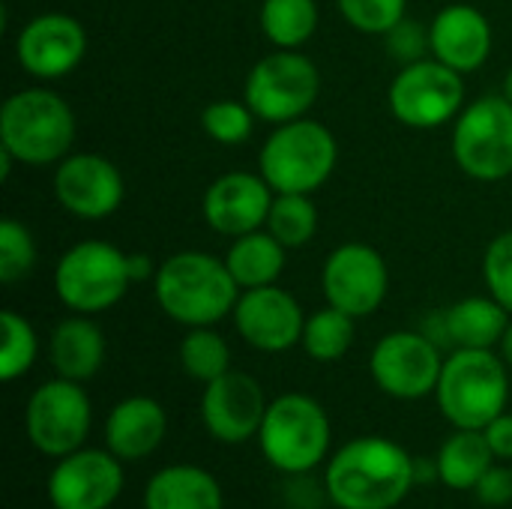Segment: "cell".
<instances>
[{
	"mask_svg": "<svg viewBox=\"0 0 512 509\" xmlns=\"http://www.w3.org/2000/svg\"><path fill=\"white\" fill-rule=\"evenodd\" d=\"M414 486V456L381 435L342 444L324 471V495L339 509H396Z\"/></svg>",
	"mask_w": 512,
	"mask_h": 509,
	"instance_id": "1",
	"label": "cell"
},
{
	"mask_svg": "<svg viewBox=\"0 0 512 509\" xmlns=\"http://www.w3.org/2000/svg\"><path fill=\"white\" fill-rule=\"evenodd\" d=\"M153 297L159 309L186 330L216 327L234 312L240 285L225 258L210 252H174L156 267Z\"/></svg>",
	"mask_w": 512,
	"mask_h": 509,
	"instance_id": "2",
	"label": "cell"
},
{
	"mask_svg": "<svg viewBox=\"0 0 512 509\" xmlns=\"http://www.w3.org/2000/svg\"><path fill=\"white\" fill-rule=\"evenodd\" d=\"M75 111L51 87H24L0 105V147H6L18 165L45 168L72 153Z\"/></svg>",
	"mask_w": 512,
	"mask_h": 509,
	"instance_id": "3",
	"label": "cell"
},
{
	"mask_svg": "<svg viewBox=\"0 0 512 509\" xmlns=\"http://www.w3.org/2000/svg\"><path fill=\"white\" fill-rule=\"evenodd\" d=\"M435 399L453 429H486L510 402L504 357L495 348H453L444 357Z\"/></svg>",
	"mask_w": 512,
	"mask_h": 509,
	"instance_id": "4",
	"label": "cell"
},
{
	"mask_svg": "<svg viewBox=\"0 0 512 509\" xmlns=\"http://www.w3.org/2000/svg\"><path fill=\"white\" fill-rule=\"evenodd\" d=\"M333 441V426L324 405L306 393H282L270 399L258 429V447L270 468L303 477L315 471Z\"/></svg>",
	"mask_w": 512,
	"mask_h": 509,
	"instance_id": "5",
	"label": "cell"
},
{
	"mask_svg": "<svg viewBox=\"0 0 512 509\" xmlns=\"http://www.w3.org/2000/svg\"><path fill=\"white\" fill-rule=\"evenodd\" d=\"M336 165V135L312 117L273 126L258 153V171L273 192L312 195L333 177Z\"/></svg>",
	"mask_w": 512,
	"mask_h": 509,
	"instance_id": "6",
	"label": "cell"
},
{
	"mask_svg": "<svg viewBox=\"0 0 512 509\" xmlns=\"http://www.w3.org/2000/svg\"><path fill=\"white\" fill-rule=\"evenodd\" d=\"M129 285V252L108 240H81L69 246L54 267V294L75 315L114 309Z\"/></svg>",
	"mask_w": 512,
	"mask_h": 509,
	"instance_id": "7",
	"label": "cell"
},
{
	"mask_svg": "<svg viewBox=\"0 0 512 509\" xmlns=\"http://www.w3.org/2000/svg\"><path fill=\"white\" fill-rule=\"evenodd\" d=\"M321 93V72L300 48H276L264 54L246 75L243 99L258 120L282 126L312 111Z\"/></svg>",
	"mask_w": 512,
	"mask_h": 509,
	"instance_id": "8",
	"label": "cell"
},
{
	"mask_svg": "<svg viewBox=\"0 0 512 509\" xmlns=\"http://www.w3.org/2000/svg\"><path fill=\"white\" fill-rule=\"evenodd\" d=\"M453 159L480 183L512 177V102L504 93H489L462 108L453 120Z\"/></svg>",
	"mask_w": 512,
	"mask_h": 509,
	"instance_id": "9",
	"label": "cell"
},
{
	"mask_svg": "<svg viewBox=\"0 0 512 509\" xmlns=\"http://www.w3.org/2000/svg\"><path fill=\"white\" fill-rule=\"evenodd\" d=\"M390 114L408 129H441L453 123L465 108L462 72L435 57L405 63L387 90Z\"/></svg>",
	"mask_w": 512,
	"mask_h": 509,
	"instance_id": "10",
	"label": "cell"
},
{
	"mask_svg": "<svg viewBox=\"0 0 512 509\" xmlns=\"http://www.w3.org/2000/svg\"><path fill=\"white\" fill-rule=\"evenodd\" d=\"M93 426V405L78 381L51 378L39 384L24 408V432L36 453L63 459L84 447Z\"/></svg>",
	"mask_w": 512,
	"mask_h": 509,
	"instance_id": "11",
	"label": "cell"
},
{
	"mask_svg": "<svg viewBox=\"0 0 512 509\" xmlns=\"http://www.w3.org/2000/svg\"><path fill=\"white\" fill-rule=\"evenodd\" d=\"M444 369L441 348L420 330H393L375 342L369 375L381 393L402 402L426 399L438 390Z\"/></svg>",
	"mask_w": 512,
	"mask_h": 509,
	"instance_id": "12",
	"label": "cell"
},
{
	"mask_svg": "<svg viewBox=\"0 0 512 509\" xmlns=\"http://www.w3.org/2000/svg\"><path fill=\"white\" fill-rule=\"evenodd\" d=\"M324 300L354 318L375 315L390 291V267L384 255L369 243L336 246L321 267Z\"/></svg>",
	"mask_w": 512,
	"mask_h": 509,
	"instance_id": "13",
	"label": "cell"
},
{
	"mask_svg": "<svg viewBox=\"0 0 512 509\" xmlns=\"http://www.w3.org/2000/svg\"><path fill=\"white\" fill-rule=\"evenodd\" d=\"M87 54V30L66 12L33 15L15 36V60L36 81L72 75Z\"/></svg>",
	"mask_w": 512,
	"mask_h": 509,
	"instance_id": "14",
	"label": "cell"
},
{
	"mask_svg": "<svg viewBox=\"0 0 512 509\" xmlns=\"http://www.w3.org/2000/svg\"><path fill=\"white\" fill-rule=\"evenodd\" d=\"M123 195L120 168L99 153H69L54 168V198L75 219L102 222L120 210Z\"/></svg>",
	"mask_w": 512,
	"mask_h": 509,
	"instance_id": "15",
	"label": "cell"
},
{
	"mask_svg": "<svg viewBox=\"0 0 512 509\" xmlns=\"http://www.w3.org/2000/svg\"><path fill=\"white\" fill-rule=\"evenodd\" d=\"M123 462L105 447H81L48 474V501L54 509H108L123 495Z\"/></svg>",
	"mask_w": 512,
	"mask_h": 509,
	"instance_id": "16",
	"label": "cell"
},
{
	"mask_svg": "<svg viewBox=\"0 0 512 509\" xmlns=\"http://www.w3.org/2000/svg\"><path fill=\"white\" fill-rule=\"evenodd\" d=\"M234 330L240 339L264 354H282L300 345L306 312L297 303V297L279 285L249 288L240 291V300L231 312Z\"/></svg>",
	"mask_w": 512,
	"mask_h": 509,
	"instance_id": "17",
	"label": "cell"
},
{
	"mask_svg": "<svg viewBox=\"0 0 512 509\" xmlns=\"http://www.w3.org/2000/svg\"><path fill=\"white\" fill-rule=\"evenodd\" d=\"M264 387L246 372H225L222 378L204 384L201 396V423L207 435L219 444H246L258 438V429L267 414Z\"/></svg>",
	"mask_w": 512,
	"mask_h": 509,
	"instance_id": "18",
	"label": "cell"
},
{
	"mask_svg": "<svg viewBox=\"0 0 512 509\" xmlns=\"http://www.w3.org/2000/svg\"><path fill=\"white\" fill-rule=\"evenodd\" d=\"M273 195L261 171H228L207 186L201 213L210 231L234 240L267 225Z\"/></svg>",
	"mask_w": 512,
	"mask_h": 509,
	"instance_id": "19",
	"label": "cell"
},
{
	"mask_svg": "<svg viewBox=\"0 0 512 509\" xmlns=\"http://www.w3.org/2000/svg\"><path fill=\"white\" fill-rule=\"evenodd\" d=\"M432 57L447 63L450 69L468 75L486 66L495 48L492 21L471 3H450L438 9L429 24Z\"/></svg>",
	"mask_w": 512,
	"mask_h": 509,
	"instance_id": "20",
	"label": "cell"
},
{
	"mask_svg": "<svg viewBox=\"0 0 512 509\" xmlns=\"http://www.w3.org/2000/svg\"><path fill=\"white\" fill-rule=\"evenodd\" d=\"M105 447L120 462H141L153 456L168 435V414L153 396H126L105 417Z\"/></svg>",
	"mask_w": 512,
	"mask_h": 509,
	"instance_id": "21",
	"label": "cell"
},
{
	"mask_svg": "<svg viewBox=\"0 0 512 509\" xmlns=\"http://www.w3.org/2000/svg\"><path fill=\"white\" fill-rule=\"evenodd\" d=\"M105 333L90 315H69L57 321L48 339V360L66 381L87 384L105 363Z\"/></svg>",
	"mask_w": 512,
	"mask_h": 509,
	"instance_id": "22",
	"label": "cell"
},
{
	"mask_svg": "<svg viewBox=\"0 0 512 509\" xmlns=\"http://www.w3.org/2000/svg\"><path fill=\"white\" fill-rule=\"evenodd\" d=\"M144 509H225V495L207 468L168 465L147 480Z\"/></svg>",
	"mask_w": 512,
	"mask_h": 509,
	"instance_id": "23",
	"label": "cell"
},
{
	"mask_svg": "<svg viewBox=\"0 0 512 509\" xmlns=\"http://www.w3.org/2000/svg\"><path fill=\"white\" fill-rule=\"evenodd\" d=\"M225 264L234 276V282L240 285V291L249 288H264V285H276L285 264H288V249L267 231H249L243 237H234L228 252H225Z\"/></svg>",
	"mask_w": 512,
	"mask_h": 509,
	"instance_id": "24",
	"label": "cell"
},
{
	"mask_svg": "<svg viewBox=\"0 0 512 509\" xmlns=\"http://www.w3.org/2000/svg\"><path fill=\"white\" fill-rule=\"evenodd\" d=\"M495 453L483 429H456L438 450V480L456 492H474L480 477L495 465Z\"/></svg>",
	"mask_w": 512,
	"mask_h": 509,
	"instance_id": "25",
	"label": "cell"
},
{
	"mask_svg": "<svg viewBox=\"0 0 512 509\" xmlns=\"http://www.w3.org/2000/svg\"><path fill=\"white\" fill-rule=\"evenodd\" d=\"M444 312L453 348H498L512 321L510 312L492 294L465 297Z\"/></svg>",
	"mask_w": 512,
	"mask_h": 509,
	"instance_id": "26",
	"label": "cell"
},
{
	"mask_svg": "<svg viewBox=\"0 0 512 509\" xmlns=\"http://www.w3.org/2000/svg\"><path fill=\"white\" fill-rule=\"evenodd\" d=\"M261 33L273 48H303L318 30V3L315 0H264Z\"/></svg>",
	"mask_w": 512,
	"mask_h": 509,
	"instance_id": "27",
	"label": "cell"
},
{
	"mask_svg": "<svg viewBox=\"0 0 512 509\" xmlns=\"http://www.w3.org/2000/svg\"><path fill=\"white\" fill-rule=\"evenodd\" d=\"M354 339H357V318L327 303L324 309L306 315L300 345L315 363H336L351 351Z\"/></svg>",
	"mask_w": 512,
	"mask_h": 509,
	"instance_id": "28",
	"label": "cell"
},
{
	"mask_svg": "<svg viewBox=\"0 0 512 509\" xmlns=\"http://www.w3.org/2000/svg\"><path fill=\"white\" fill-rule=\"evenodd\" d=\"M288 252L303 249L318 234V207L309 195L276 192L264 225Z\"/></svg>",
	"mask_w": 512,
	"mask_h": 509,
	"instance_id": "29",
	"label": "cell"
},
{
	"mask_svg": "<svg viewBox=\"0 0 512 509\" xmlns=\"http://www.w3.org/2000/svg\"><path fill=\"white\" fill-rule=\"evenodd\" d=\"M177 357H180V369L198 384H210L225 372H231V348L225 336H219L213 327H189Z\"/></svg>",
	"mask_w": 512,
	"mask_h": 509,
	"instance_id": "30",
	"label": "cell"
},
{
	"mask_svg": "<svg viewBox=\"0 0 512 509\" xmlns=\"http://www.w3.org/2000/svg\"><path fill=\"white\" fill-rule=\"evenodd\" d=\"M0 333H3V345H0V378L6 384L24 378L36 357H39V336L33 330V324L18 315L15 309H3L0 312Z\"/></svg>",
	"mask_w": 512,
	"mask_h": 509,
	"instance_id": "31",
	"label": "cell"
},
{
	"mask_svg": "<svg viewBox=\"0 0 512 509\" xmlns=\"http://www.w3.org/2000/svg\"><path fill=\"white\" fill-rule=\"evenodd\" d=\"M255 111L246 105V99H216L201 111V129L210 141L225 147H240L255 132Z\"/></svg>",
	"mask_w": 512,
	"mask_h": 509,
	"instance_id": "32",
	"label": "cell"
},
{
	"mask_svg": "<svg viewBox=\"0 0 512 509\" xmlns=\"http://www.w3.org/2000/svg\"><path fill=\"white\" fill-rule=\"evenodd\" d=\"M36 258L39 252H36V240L30 228L6 216L0 222V282L12 285V282L27 279L36 267Z\"/></svg>",
	"mask_w": 512,
	"mask_h": 509,
	"instance_id": "33",
	"label": "cell"
},
{
	"mask_svg": "<svg viewBox=\"0 0 512 509\" xmlns=\"http://www.w3.org/2000/svg\"><path fill=\"white\" fill-rule=\"evenodd\" d=\"M342 18L366 36H387L408 18V0H336Z\"/></svg>",
	"mask_w": 512,
	"mask_h": 509,
	"instance_id": "34",
	"label": "cell"
},
{
	"mask_svg": "<svg viewBox=\"0 0 512 509\" xmlns=\"http://www.w3.org/2000/svg\"><path fill=\"white\" fill-rule=\"evenodd\" d=\"M483 279L489 294L512 315V228L498 234L483 255Z\"/></svg>",
	"mask_w": 512,
	"mask_h": 509,
	"instance_id": "35",
	"label": "cell"
},
{
	"mask_svg": "<svg viewBox=\"0 0 512 509\" xmlns=\"http://www.w3.org/2000/svg\"><path fill=\"white\" fill-rule=\"evenodd\" d=\"M387 48H390V57L399 60L402 66L405 63H417L423 57L432 54V42H429V24H420L414 18H402L387 36H384Z\"/></svg>",
	"mask_w": 512,
	"mask_h": 509,
	"instance_id": "36",
	"label": "cell"
},
{
	"mask_svg": "<svg viewBox=\"0 0 512 509\" xmlns=\"http://www.w3.org/2000/svg\"><path fill=\"white\" fill-rule=\"evenodd\" d=\"M474 495L486 507H507V504H512V465L495 462L480 477V483L474 486Z\"/></svg>",
	"mask_w": 512,
	"mask_h": 509,
	"instance_id": "37",
	"label": "cell"
},
{
	"mask_svg": "<svg viewBox=\"0 0 512 509\" xmlns=\"http://www.w3.org/2000/svg\"><path fill=\"white\" fill-rule=\"evenodd\" d=\"M483 435H486V441H489L498 462H512V414L504 411L501 417H495L483 429Z\"/></svg>",
	"mask_w": 512,
	"mask_h": 509,
	"instance_id": "38",
	"label": "cell"
},
{
	"mask_svg": "<svg viewBox=\"0 0 512 509\" xmlns=\"http://www.w3.org/2000/svg\"><path fill=\"white\" fill-rule=\"evenodd\" d=\"M420 333H423V336H429L441 351H444V348H453V342H450V327H447V312H444V309L429 312V318L423 321Z\"/></svg>",
	"mask_w": 512,
	"mask_h": 509,
	"instance_id": "39",
	"label": "cell"
},
{
	"mask_svg": "<svg viewBox=\"0 0 512 509\" xmlns=\"http://www.w3.org/2000/svg\"><path fill=\"white\" fill-rule=\"evenodd\" d=\"M156 267L144 252H129V276H132V285L135 282H144V279H153L156 276Z\"/></svg>",
	"mask_w": 512,
	"mask_h": 509,
	"instance_id": "40",
	"label": "cell"
},
{
	"mask_svg": "<svg viewBox=\"0 0 512 509\" xmlns=\"http://www.w3.org/2000/svg\"><path fill=\"white\" fill-rule=\"evenodd\" d=\"M414 477H417V486L420 483H429L438 477V465L435 462H426V459H414Z\"/></svg>",
	"mask_w": 512,
	"mask_h": 509,
	"instance_id": "41",
	"label": "cell"
},
{
	"mask_svg": "<svg viewBox=\"0 0 512 509\" xmlns=\"http://www.w3.org/2000/svg\"><path fill=\"white\" fill-rule=\"evenodd\" d=\"M501 351V357H504V363H507V369H512V321L510 327H507V333H504V339H501V345H498Z\"/></svg>",
	"mask_w": 512,
	"mask_h": 509,
	"instance_id": "42",
	"label": "cell"
},
{
	"mask_svg": "<svg viewBox=\"0 0 512 509\" xmlns=\"http://www.w3.org/2000/svg\"><path fill=\"white\" fill-rule=\"evenodd\" d=\"M504 96L512 102V66H510V72L504 75Z\"/></svg>",
	"mask_w": 512,
	"mask_h": 509,
	"instance_id": "43",
	"label": "cell"
},
{
	"mask_svg": "<svg viewBox=\"0 0 512 509\" xmlns=\"http://www.w3.org/2000/svg\"><path fill=\"white\" fill-rule=\"evenodd\" d=\"M510 465H512V462H510Z\"/></svg>",
	"mask_w": 512,
	"mask_h": 509,
	"instance_id": "44",
	"label": "cell"
}]
</instances>
